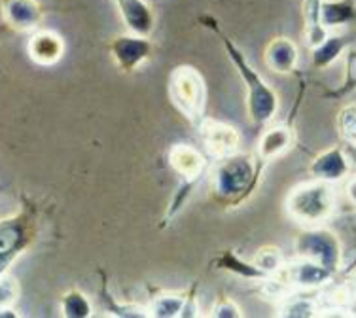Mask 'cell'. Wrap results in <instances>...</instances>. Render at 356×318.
Segmentation results:
<instances>
[{"label": "cell", "mask_w": 356, "mask_h": 318, "mask_svg": "<svg viewBox=\"0 0 356 318\" xmlns=\"http://www.w3.org/2000/svg\"><path fill=\"white\" fill-rule=\"evenodd\" d=\"M199 23L218 36V40L222 44L224 51H226L227 59L232 61L233 69L237 70L241 82L245 85V91H247V101L245 103H247L248 119H250V124L256 129H264L279 114V104L281 103H279L277 91L261 78L258 70L254 69L252 62L248 61L247 56H245V51L232 40V36L227 35L226 31L222 28V25H220L216 17L205 14L199 17Z\"/></svg>", "instance_id": "6da1fadb"}, {"label": "cell", "mask_w": 356, "mask_h": 318, "mask_svg": "<svg viewBox=\"0 0 356 318\" xmlns=\"http://www.w3.org/2000/svg\"><path fill=\"white\" fill-rule=\"evenodd\" d=\"M256 153H233L214 161L211 171V197L214 205L224 210H232L245 205L256 192L266 171Z\"/></svg>", "instance_id": "7a4b0ae2"}, {"label": "cell", "mask_w": 356, "mask_h": 318, "mask_svg": "<svg viewBox=\"0 0 356 318\" xmlns=\"http://www.w3.org/2000/svg\"><path fill=\"white\" fill-rule=\"evenodd\" d=\"M284 210L290 220L302 226H321L328 221L336 210V190L328 182L311 180L296 186L286 201Z\"/></svg>", "instance_id": "3957f363"}, {"label": "cell", "mask_w": 356, "mask_h": 318, "mask_svg": "<svg viewBox=\"0 0 356 318\" xmlns=\"http://www.w3.org/2000/svg\"><path fill=\"white\" fill-rule=\"evenodd\" d=\"M38 235V218L35 208L21 207L14 215L0 218V275L27 252Z\"/></svg>", "instance_id": "277c9868"}, {"label": "cell", "mask_w": 356, "mask_h": 318, "mask_svg": "<svg viewBox=\"0 0 356 318\" xmlns=\"http://www.w3.org/2000/svg\"><path fill=\"white\" fill-rule=\"evenodd\" d=\"M169 99L182 116L193 127H197L201 119L205 118L207 110V83L197 69L190 65H178L169 76Z\"/></svg>", "instance_id": "5b68a950"}, {"label": "cell", "mask_w": 356, "mask_h": 318, "mask_svg": "<svg viewBox=\"0 0 356 318\" xmlns=\"http://www.w3.org/2000/svg\"><path fill=\"white\" fill-rule=\"evenodd\" d=\"M296 258H305L311 262L321 263L332 273L341 269L343 263V246L339 237L330 231L328 228L321 226H309L303 229L294 241Z\"/></svg>", "instance_id": "8992f818"}, {"label": "cell", "mask_w": 356, "mask_h": 318, "mask_svg": "<svg viewBox=\"0 0 356 318\" xmlns=\"http://www.w3.org/2000/svg\"><path fill=\"white\" fill-rule=\"evenodd\" d=\"M108 49L112 61L124 74H133L135 70L140 69L144 62H148L154 57V42L150 36L135 35V33H125V35L114 36L108 42Z\"/></svg>", "instance_id": "52a82bcc"}, {"label": "cell", "mask_w": 356, "mask_h": 318, "mask_svg": "<svg viewBox=\"0 0 356 318\" xmlns=\"http://www.w3.org/2000/svg\"><path fill=\"white\" fill-rule=\"evenodd\" d=\"M195 129H197L203 150L214 161L233 156L241 150V133L226 122L205 116Z\"/></svg>", "instance_id": "ba28073f"}, {"label": "cell", "mask_w": 356, "mask_h": 318, "mask_svg": "<svg viewBox=\"0 0 356 318\" xmlns=\"http://www.w3.org/2000/svg\"><path fill=\"white\" fill-rule=\"evenodd\" d=\"M277 275H281L282 281L292 288V290L315 292L322 286H326L334 281L336 273H332L321 263L311 262L305 258H296L294 262H286Z\"/></svg>", "instance_id": "9c48e42d"}, {"label": "cell", "mask_w": 356, "mask_h": 318, "mask_svg": "<svg viewBox=\"0 0 356 318\" xmlns=\"http://www.w3.org/2000/svg\"><path fill=\"white\" fill-rule=\"evenodd\" d=\"M167 163L182 178V182L199 184L209 169V156L186 142L172 144L167 152Z\"/></svg>", "instance_id": "30bf717a"}, {"label": "cell", "mask_w": 356, "mask_h": 318, "mask_svg": "<svg viewBox=\"0 0 356 318\" xmlns=\"http://www.w3.org/2000/svg\"><path fill=\"white\" fill-rule=\"evenodd\" d=\"M350 173V159L343 146H330L321 153H316L309 163V174L315 180H322L328 184H336L347 178Z\"/></svg>", "instance_id": "8fae6325"}, {"label": "cell", "mask_w": 356, "mask_h": 318, "mask_svg": "<svg viewBox=\"0 0 356 318\" xmlns=\"http://www.w3.org/2000/svg\"><path fill=\"white\" fill-rule=\"evenodd\" d=\"M2 19L17 33H33L44 21V8L38 0H0Z\"/></svg>", "instance_id": "7c38bea8"}, {"label": "cell", "mask_w": 356, "mask_h": 318, "mask_svg": "<svg viewBox=\"0 0 356 318\" xmlns=\"http://www.w3.org/2000/svg\"><path fill=\"white\" fill-rule=\"evenodd\" d=\"M296 144V133L290 124H279V125H266L264 131L258 140V148H256V156L264 161V163H271L275 159L282 158L288 153Z\"/></svg>", "instance_id": "4fadbf2b"}, {"label": "cell", "mask_w": 356, "mask_h": 318, "mask_svg": "<svg viewBox=\"0 0 356 318\" xmlns=\"http://www.w3.org/2000/svg\"><path fill=\"white\" fill-rule=\"evenodd\" d=\"M27 53L36 65L51 67V65H57L61 61L63 56H65V40L55 31L36 28L29 38Z\"/></svg>", "instance_id": "5bb4252c"}, {"label": "cell", "mask_w": 356, "mask_h": 318, "mask_svg": "<svg viewBox=\"0 0 356 318\" xmlns=\"http://www.w3.org/2000/svg\"><path fill=\"white\" fill-rule=\"evenodd\" d=\"M264 61L267 69L275 74H292L298 69L300 62V48L292 38L288 36H277L269 42L264 51Z\"/></svg>", "instance_id": "9a60e30c"}, {"label": "cell", "mask_w": 356, "mask_h": 318, "mask_svg": "<svg viewBox=\"0 0 356 318\" xmlns=\"http://www.w3.org/2000/svg\"><path fill=\"white\" fill-rule=\"evenodd\" d=\"M125 28L135 35L150 36L156 27V14L146 0H114Z\"/></svg>", "instance_id": "2e32d148"}, {"label": "cell", "mask_w": 356, "mask_h": 318, "mask_svg": "<svg viewBox=\"0 0 356 318\" xmlns=\"http://www.w3.org/2000/svg\"><path fill=\"white\" fill-rule=\"evenodd\" d=\"M211 265H213L214 269L232 273L235 277L243 278V281H248V283H264L266 278H269V275H266L256 263L243 260V258L232 249L218 252V256L214 258L213 262H211Z\"/></svg>", "instance_id": "e0dca14e"}, {"label": "cell", "mask_w": 356, "mask_h": 318, "mask_svg": "<svg viewBox=\"0 0 356 318\" xmlns=\"http://www.w3.org/2000/svg\"><path fill=\"white\" fill-rule=\"evenodd\" d=\"M321 315L316 294L305 290H294L279 301L277 317L282 318H313Z\"/></svg>", "instance_id": "ac0fdd59"}, {"label": "cell", "mask_w": 356, "mask_h": 318, "mask_svg": "<svg viewBox=\"0 0 356 318\" xmlns=\"http://www.w3.org/2000/svg\"><path fill=\"white\" fill-rule=\"evenodd\" d=\"M321 21L328 33L349 27L356 21V0H324Z\"/></svg>", "instance_id": "d6986e66"}, {"label": "cell", "mask_w": 356, "mask_h": 318, "mask_svg": "<svg viewBox=\"0 0 356 318\" xmlns=\"http://www.w3.org/2000/svg\"><path fill=\"white\" fill-rule=\"evenodd\" d=\"M347 38L339 33H328L324 40L311 48V65L316 70H326L341 57L343 51H347Z\"/></svg>", "instance_id": "ffe728a7"}, {"label": "cell", "mask_w": 356, "mask_h": 318, "mask_svg": "<svg viewBox=\"0 0 356 318\" xmlns=\"http://www.w3.org/2000/svg\"><path fill=\"white\" fill-rule=\"evenodd\" d=\"M322 2H324V0H303L302 4L303 35H305V40H307L309 48L318 46V44L328 36V31L324 28V25H322L321 21Z\"/></svg>", "instance_id": "44dd1931"}, {"label": "cell", "mask_w": 356, "mask_h": 318, "mask_svg": "<svg viewBox=\"0 0 356 318\" xmlns=\"http://www.w3.org/2000/svg\"><path fill=\"white\" fill-rule=\"evenodd\" d=\"M99 275H101V301L104 305V311L112 315L116 318H144L148 317V307H140V305L133 303H120L108 290V284H106V277L104 273L99 269Z\"/></svg>", "instance_id": "7402d4cb"}, {"label": "cell", "mask_w": 356, "mask_h": 318, "mask_svg": "<svg viewBox=\"0 0 356 318\" xmlns=\"http://www.w3.org/2000/svg\"><path fill=\"white\" fill-rule=\"evenodd\" d=\"M186 303V292L159 294L148 305V317L152 318H180Z\"/></svg>", "instance_id": "603a6c76"}, {"label": "cell", "mask_w": 356, "mask_h": 318, "mask_svg": "<svg viewBox=\"0 0 356 318\" xmlns=\"http://www.w3.org/2000/svg\"><path fill=\"white\" fill-rule=\"evenodd\" d=\"M59 311L63 318H89L93 317V305L82 290L70 288L61 296Z\"/></svg>", "instance_id": "cb8c5ba5"}, {"label": "cell", "mask_w": 356, "mask_h": 318, "mask_svg": "<svg viewBox=\"0 0 356 318\" xmlns=\"http://www.w3.org/2000/svg\"><path fill=\"white\" fill-rule=\"evenodd\" d=\"M356 91V48H347L345 53V74H343L341 83L336 90L326 91L322 97L334 99V101H343V99L350 97Z\"/></svg>", "instance_id": "d4e9b609"}, {"label": "cell", "mask_w": 356, "mask_h": 318, "mask_svg": "<svg viewBox=\"0 0 356 318\" xmlns=\"http://www.w3.org/2000/svg\"><path fill=\"white\" fill-rule=\"evenodd\" d=\"M336 127L339 139L345 144L356 148V103L343 104L337 112Z\"/></svg>", "instance_id": "484cf974"}, {"label": "cell", "mask_w": 356, "mask_h": 318, "mask_svg": "<svg viewBox=\"0 0 356 318\" xmlns=\"http://www.w3.org/2000/svg\"><path fill=\"white\" fill-rule=\"evenodd\" d=\"M252 262L256 263L266 275L271 277V275H277V273L286 265V258H284L281 249L267 244V246H261V249L256 250V256H254Z\"/></svg>", "instance_id": "4316f807"}, {"label": "cell", "mask_w": 356, "mask_h": 318, "mask_svg": "<svg viewBox=\"0 0 356 318\" xmlns=\"http://www.w3.org/2000/svg\"><path fill=\"white\" fill-rule=\"evenodd\" d=\"M19 299V283L10 273L0 275V309L2 307H14Z\"/></svg>", "instance_id": "83f0119b"}, {"label": "cell", "mask_w": 356, "mask_h": 318, "mask_svg": "<svg viewBox=\"0 0 356 318\" xmlns=\"http://www.w3.org/2000/svg\"><path fill=\"white\" fill-rule=\"evenodd\" d=\"M209 317L213 318H243L245 312L239 307V303L235 299L227 298V296H220L216 301H214L213 309H211V315Z\"/></svg>", "instance_id": "f1b7e54d"}, {"label": "cell", "mask_w": 356, "mask_h": 318, "mask_svg": "<svg viewBox=\"0 0 356 318\" xmlns=\"http://www.w3.org/2000/svg\"><path fill=\"white\" fill-rule=\"evenodd\" d=\"M345 194H347V199L353 207H356V176L349 180V184L345 187Z\"/></svg>", "instance_id": "f546056e"}, {"label": "cell", "mask_w": 356, "mask_h": 318, "mask_svg": "<svg viewBox=\"0 0 356 318\" xmlns=\"http://www.w3.org/2000/svg\"><path fill=\"white\" fill-rule=\"evenodd\" d=\"M21 315L15 311L14 307H2L0 309V318H19Z\"/></svg>", "instance_id": "4dcf8cb0"}, {"label": "cell", "mask_w": 356, "mask_h": 318, "mask_svg": "<svg viewBox=\"0 0 356 318\" xmlns=\"http://www.w3.org/2000/svg\"><path fill=\"white\" fill-rule=\"evenodd\" d=\"M350 290H353V296H355V299H356V275H355V278H353V284H350Z\"/></svg>", "instance_id": "1f68e13d"}]
</instances>
